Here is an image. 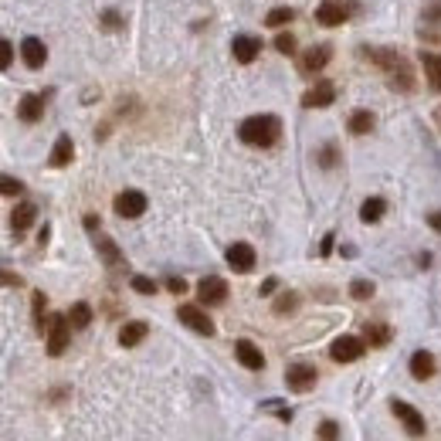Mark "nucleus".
<instances>
[{"label": "nucleus", "mask_w": 441, "mask_h": 441, "mask_svg": "<svg viewBox=\"0 0 441 441\" xmlns=\"http://www.w3.org/2000/svg\"><path fill=\"white\" fill-rule=\"evenodd\" d=\"M366 61H373L377 68H384L390 75V85L394 88H401V92H411L415 88V72H411V65H408V58L397 52H380V48H360Z\"/></svg>", "instance_id": "nucleus-1"}, {"label": "nucleus", "mask_w": 441, "mask_h": 441, "mask_svg": "<svg viewBox=\"0 0 441 441\" xmlns=\"http://www.w3.org/2000/svg\"><path fill=\"white\" fill-rule=\"evenodd\" d=\"M241 143H248V146H275L279 143V136H282V123L275 119V116H252V119H245L241 123Z\"/></svg>", "instance_id": "nucleus-2"}, {"label": "nucleus", "mask_w": 441, "mask_h": 441, "mask_svg": "<svg viewBox=\"0 0 441 441\" xmlns=\"http://www.w3.org/2000/svg\"><path fill=\"white\" fill-rule=\"evenodd\" d=\"M68 330H72V323H68V316H48V330H45V339H48V353L52 357H61L65 353V346H68Z\"/></svg>", "instance_id": "nucleus-3"}, {"label": "nucleus", "mask_w": 441, "mask_h": 441, "mask_svg": "<svg viewBox=\"0 0 441 441\" xmlns=\"http://www.w3.org/2000/svg\"><path fill=\"white\" fill-rule=\"evenodd\" d=\"M316 380H319V370L312 364H292L286 370V387L292 394H309L316 387Z\"/></svg>", "instance_id": "nucleus-4"}, {"label": "nucleus", "mask_w": 441, "mask_h": 441, "mask_svg": "<svg viewBox=\"0 0 441 441\" xmlns=\"http://www.w3.org/2000/svg\"><path fill=\"white\" fill-rule=\"evenodd\" d=\"M350 10H353L350 0H323V3L316 7V21L323 27H336V24H343V21H350Z\"/></svg>", "instance_id": "nucleus-5"}, {"label": "nucleus", "mask_w": 441, "mask_h": 441, "mask_svg": "<svg viewBox=\"0 0 441 441\" xmlns=\"http://www.w3.org/2000/svg\"><path fill=\"white\" fill-rule=\"evenodd\" d=\"M366 350V339L360 336H339L333 339V346H330V357L336 360V364H353V360H360Z\"/></svg>", "instance_id": "nucleus-6"}, {"label": "nucleus", "mask_w": 441, "mask_h": 441, "mask_svg": "<svg viewBox=\"0 0 441 441\" xmlns=\"http://www.w3.org/2000/svg\"><path fill=\"white\" fill-rule=\"evenodd\" d=\"M390 411H394V417L408 428L411 438H421V435H424V417H421V411L411 408L408 401H390Z\"/></svg>", "instance_id": "nucleus-7"}, {"label": "nucleus", "mask_w": 441, "mask_h": 441, "mask_svg": "<svg viewBox=\"0 0 441 441\" xmlns=\"http://www.w3.org/2000/svg\"><path fill=\"white\" fill-rule=\"evenodd\" d=\"M177 319H180L183 326H190L194 333H201V336H214V323H210V316L201 306H180Z\"/></svg>", "instance_id": "nucleus-8"}, {"label": "nucleus", "mask_w": 441, "mask_h": 441, "mask_svg": "<svg viewBox=\"0 0 441 441\" xmlns=\"http://www.w3.org/2000/svg\"><path fill=\"white\" fill-rule=\"evenodd\" d=\"M197 299H201L204 306H221V302L228 299V282H224V279H217V275L201 279V286H197Z\"/></svg>", "instance_id": "nucleus-9"}, {"label": "nucleus", "mask_w": 441, "mask_h": 441, "mask_svg": "<svg viewBox=\"0 0 441 441\" xmlns=\"http://www.w3.org/2000/svg\"><path fill=\"white\" fill-rule=\"evenodd\" d=\"M330 58H333V48H330V45H312L309 52L299 58V72H302V75H316L319 68L330 65Z\"/></svg>", "instance_id": "nucleus-10"}, {"label": "nucleus", "mask_w": 441, "mask_h": 441, "mask_svg": "<svg viewBox=\"0 0 441 441\" xmlns=\"http://www.w3.org/2000/svg\"><path fill=\"white\" fill-rule=\"evenodd\" d=\"M224 258H228V265H231L234 272H241V275H245V272H252V268H255V248H252L248 241H234Z\"/></svg>", "instance_id": "nucleus-11"}, {"label": "nucleus", "mask_w": 441, "mask_h": 441, "mask_svg": "<svg viewBox=\"0 0 441 441\" xmlns=\"http://www.w3.org/2000/svg\"><path fill=\"white\" fill-rule=\"evenodd\" d=\"M146 210V194L143 190H123L116 197V214L119 217H139Z\"/></svg>", "instance_id": "nucleus-12"}, {"label": "nucleus", "mask_w": 441, "mask_h": 441, "mask_svg": "<svg viewBox=\"0 0 441 441\" xmlns=\"http://www.w3.org/2000/svg\"><path fill=\"white\" fill-rule=\"evenodd\" d=\"M234 357H238V364L248 366V370H265V357H261V350L252 339H238L234 343Z\"/></svg>", "instance_id": "nucleus-13"}, {"label": "nucleus", "mask_w": 441, "mask_h": 441, "mask_svg": "<svg viewBox=\"0 0 441 441\" xmlns=\"http://www.w3.org/2000/svg\"><path fill=\"white\" fill-rule=\"evenodd\" d=\"M231 52H234V58H238L241 65H252V61L258 58V52H261V41H258V38H252V34H234Z\"/></svg>", "instance_id": "nucleus-14"}, {"label": "nucleus", "mask_w": 441, "mask_h": 441, "mask_svg": "<svg viewBox=\"0 0 441 441\" xmlns=\"http://www.w3.org/2000/svg\"><path fill=\"white\" fill-rule=\"evenodd\" d=\"M333 99H336V85L333 82H319L316 88H309L302 95V105L306 109H326V105H333Z\"/></svg>", "instance_id": "nucleus-15"}, {"label": "nucleus", "mask_w": 441, "mask_h": 441, "mask_svg": "<svg viewBox=\"0 0 441 441\" xmlns=\"http://www.w3.org/2000/svg\"><path fill=\"white\" fill-rule=\"evenodd\" d=\"M21 58H24L27 68H45V61H48L45 41H41V38H24V41H21Z\"/></svg>", "instance_id": "nucleus-16"}, {"label": "nucleus", "mask_w": 441, "mask_h": 441, "mask_svg": "<svg viewBox=\"0 0 441 441\" xmlns=\"http://www.w3.org/2000/svg\"><path fill=\"white\" fill-rule=\"evenodd\" d=\"M41 116H45V95L41 92H31L17 102V119L21 123H38Z\"/></svg>", "instance_id": "nucleus-17"}, {"label": "nucleus", "mask_w": 441, "mask_h": 441, "mask_svg": "<svg viewBox=\"0 0 441 441\" xmlns=\"http://www.w3.org/2000/svg\"><path fill=\"white\" fill-rule=\"evenodd\" d=\"M435 370H438V364H435V357L428 350H417L415 357H411V377L428 380V377H435Z\"/></svg>", "instance_id": "nucleus-18"}, {"label": "nucleus", "mask_w": 441, "mask_h": 441, "mask_svg": "<svg viewBox=\"0 0 441 441\" xmlns=\"http://www.w3.org/2000/svg\"><path fill=\"white\" fill-rule=\"evenodd\" d=\"M34 217H38V208L34 204H17L14 208V214H10V228H14V234H24L31 224H34Z\"/></svg>", "instance_id": "nucleus-19"}, {"label": "nucleus", "mask_w": 441, "mask_h": 441, "mask_svg": "<svg viewBox=\"0 0 441 441\" xmlns=\"http://www.w3.org/2000/svg\"><path fill=\"white\" fill-rule=\"evenodd\" d=\"M146 333H150V326H146L143 319H132V323H126V326L119 330V343H123V346H136V343L146 339Z\"/></svg>", "instance_id": "nucleus-20"}, {"label": "nucleus", "mask_w": 441, "mask_h": 441, "mask_svg": "<svg viewBox=\"0 0 441 441\" xmlns=\"http://www.w3.org/2000/svg\"><path fill=\"white\" fill-rule=\"evenodd\" d=\"M72 153H75V146H72V136H58L54 139V150H52V167H68L72 163Z\"/></svg>", "instance_id": "nucleus-21"}, {"label": "nucleus", "mask_w": 441, "mask_h": 441, "mask_svg": "<svg viewBox=\"0 0 441 441\" xmlns=\"http://www.w3.org/2000/svg\"><path fill=\"white\" fill-rule=\"evenodd\" d=\"M95 248H99V255H102L105 265H119V261H123V252L116 248V241L105 238L102 231H95Z\"/></svg>", "instance_id": "nucleus-22"}, {"label": "nucleus", "mask_w": 441, "mask_h": 441, "mask_svg": "<svg viewBox=\"0 0 441 441\" xmlns=\"http://www.w3.org/2000/svg\"><path fill=\"white\" fill-rule=\"evenodd\" d=\"M421 65H424V75H428V85L441 92V54H421Z\"/></svg>", "instance_id": "nucleus-23"}, {"label": "nucleus", "mask_w": 441, "mask_h": 441, "mask_svg": "<svg viewBox=\"0 0 441 441\" xmlns=\"http://www.w3.org/2000/svg\"><path fill=\"white\" fill-rule=\"evenodd\" d=\"M364 339H366V346H387L390 343V326H384V323H366Z\"/></svg>", "instance_id": "nucleus-24"}, {"label": "nucleus", "mask_w": 441, "mask_h": 441, "mask_svg": "<svg viewBox=\"0 0 441 441\" xmlns=\"http://www.w3.org/2000/svg\"><path fill=\"white\" fill-rule=\"evenodd\" d=\"M384 210H387V204H384L380 197H366L364 208H360V221H364V224H377V221L384 217Z\"/></svg>", "instance_id": "nucleus-25"}, {"label": "nucleus", "mask_w": 441, "mask_h": 441, "mask_svg": "<svg viewBox=\"0 0 441 441\" xmlns=\"http://www.w3.org/2000/svg\"><path fill=\"white\" fill-rule=\"evenodd\" d=\"M370 130H373V112L357 109V112L350 116V132H353V136H366Z\"/></svg>", "instance_id": "nucleus-26"}, {"label": "nucleus", "mask_w": 441, "mask_h": 441, "mask_svg": "<svg viewBox=\"0 0 441 441\" xmlns=\"http://www.w3.org/2000/svg\"><path fill=\"white\" fill-rule=\"evenodd\" d=\"M68 323H72V330H85V326L92 323V306H88V302H75V306L68 309Z\"/></svg>", "instance_id": "nucleus-27"}, {"label": "nucleus", "mask_w": 441, "mask_h": 441, "mask_svg": "<svg viewBox=\"0 0 441 441\" xmlns=\"http://www.w3.org/2000/svg\"><path fill=\"white\" fill-rule=\"evenodd\" d=\"M31 306H34V326H38V333L45 336V330H48V316H45V292H34V299H31Z\"/></svg>", "instance_id": "nucleus-28"}, {"label": "nucleus", "mask_w": 441, "mask_h": 441, "mask_svg": "<svg viewBox=\"0 0 441 441\" xmlns=\"http://www.w3.org/2000/svg\"><path fill=\"white\" fill-rule=\"evenodd\" d=\"M299 309V295L295 292H282L279 299H275V312L279 316H288V312H295Z\"/></svg>", "instance_id": "nucleus-29"}, {"label": "nucleus", "mask_w": 441, "mask_h": 441, "mask_svg": "<svg viewBox=\"0 0 441 441\" xmlns=\"http://www.w3.org/2000/svg\"><path fill=\"white\" fill-rule=\"evenodd\" d=\"M292 17H295V10H292V7H275V10H268V17H265V24L279 27V24H288Z\"/></svg>", "instance_id": "nucleus-30"}, {"label": "nucleus", "mask_w": 441, "mask_h": 441, "mask_svg": "<svg viewBox=\"0 0 441 441\" xmlns=\"http://www.w3.org/2000/svg\"><path fill=\"white\" fill-rule=\"evenodd\" d=\"M139 295H156V282L153 279H146V275H132V282H130Z\"/></svg>", "instance_id": "nucleus-31"}, {"label": "nucleus", "mask_w": 441, "mask_h": 441, "mask_svg": "<svg viewBox=\"0 0 441 441\" xmlns=\"http://www.w3.org/2000/svg\"><path fill=\"white\" fill-rule=\"evenodd\" d=\"M350 295H353V299H360V302H364V299H370V295H373V282H366V279H357V282L350 286Z\"/></svg>", "instance_id": "nucleus-32"}, {"label": "nucleus", "mask_w": 441, "mask_h": 441, "mask_svg": "<svg viewBox=\"0 0 441 441\" xmlns=\"http://www.w3.org/2000/svg\"><path fill=\"white\" fill-rule=\"evenodd\" d=\"M261 411H272V415H279L286 424L292 421V408H286L282 401H265V404H261Z\"/></svg>", "instance_id": "nucleus-33"}, {"label": "nucleus", "mask_w": 441, "mask_h": 441, "mask_svg": "<svg viewBox=\"0 0 441 441\" xmlns=\"http://www.w3.org/2000/svg\"><path fill=\"white\" fill-rule=\"evenodd\" d=\"M339 438V424L336 421H323L319 424V441H336Z\"/></svg>", "instance_id": "nucleus-34"}, {"label": "nucleus", "mask_w": 441, "mask_h": 441, "mask_svg": "<svg viewBox=\"0 0 441 441\" xmlns=\"http://www.w3.org/2000/svg\"><path fill=\"white\" fill-rule=\"evenodd\" d=\"M319 167H326V170L336 167V146H333V143H326V146L319 150Z\"/></svg>", "instance_id": "nucleus-35"}, {"label": "nucleus", "mask_w": 441, "mask_h": 441, "mask_svg": "<svg viewBox=\"0 0 441 441\" xmlns=\"http://www.w3.org/2000/svg\"><path fill=\"white\" fill-rule=\"evenodd\" d=\"M275 48L282 54H295V38H292V34H279V38H275Z\"/></svg>", "instance_id": "nucleus-36"}, {"label": "nucleus", "mask_w": 441, "mask_h": 441, "mask_svg": "<svg viewBox=\"0 0 441 441\" xmlns=\"http://www.w3.org/2000/svg\"><path fill=\"white\" fill-rule=\"evenodd\" d=\"M0 190H3L7 197H14V194H21V190H24V183L14 180V177H3V180H0Z\"/></svg>", "instance_id": "nucleus-37"}, {"label": "nucleus", "mask_w": 441, "mask_h": 441, "mask_svg": "<svg viewBox=\"0 0 441 441\" xmlns=\"http://www.w3.org/2000/svg\"><path fill=\"white\" fill-rule=\"evenodd\" d=\"M102 27H105V31H119V27H123V17H119L116 10H105V14H102Z\"/></svg>", "instance_id": "nucleus-38"}, {"label": "nucleus", "mask_w": 441, "mask_h": 441, "mask_svg": "<svg viewBox=\"0 0 441 441\" xmlns=\"http://www.w3.org/2000/svg\"><path fill=\"white\" fill-rule=\"evenodd\" d=\"M424 21H441V0H428L424 3Z\"/></svg>", "instance_id": "nucleus-39"}, {"label": "nucleus", "mask_w": 441, "mask_h": 441, "mask_svg": "<svg viewBox=\"0 0 441 441\" xmlns=\"http://www.w3.org/2000/svg\"><path fill=\"white\" fill-rule=\"evenodd\" d=\"M0 52H3V68H10V65H14V48H10V41H7V38L0 41Z\"/></svg>", "instance_id": "nucleus-40"}, {"label": "nucleus", "mask_w": 441, "mask_h": 441, "mask_svg": "<svg viewBox=\"0 0 441 441\" xmlns=\"http://www.w3.org/2000/svg\"><path fill=\"white\" fill-rule=\"evenodd\" d=\"M167 288H170L173 295H183V292H187V282H183V279H177V275H173V279H167Z\"/></svg>", "instance_id": "nucleus-41"}, {"label": "nucleus", "mask_w": 441, "mask_h": 441, "mask_svg": "<svg viewBox=\"0 0 441 441\" xmlns=\"http://www.w3.org/2000/svg\"><path fill=\"white\" fill-rule=\"evenodd\" d=\"M333 241H336L333 234H326V238H323V245H319V255H323V258H326V255L333 252Z\"/></svg>", "instance_id": "nucleus-42"}, {"label": "nucleus", "mask_w": 441, "mask_h": 441, "mask_svg": "<svg viewBox=\"0 0 441 441\" xmlns=\"http://www.w3.org/2000/svg\"><path fill=\"white\" fill-rule=\"evenodd\" d=\"M275 286H279V282H275V279H265V282H261V295H272V292H275Z\"/></svg>", "instance_id": "nucleus-43"}, {"label": "nucleus", "mask_w": 441, "mask_h": 441, "mask_svg": "<svg viewBox=\"0 0 441 441\" xmlns=\"http://www.w3.org/2000/svg\"><path fill=\"white\" fill-rule=\"evenodd\" d=\"M428 224H431L435 231H441V210H435V214H428Z\"/></svg>", "instance_id": "nucleus-44"}, {"label": "nucleus", "mask_w": 441, "mask_h": 441, "mask_svg": "<svg viewBox=\"0 0 441 441\" xmlns=\"http://www.w3.org/2000/svg\"><path fill=\"white\" fill-rule=\"evenodd\" d=\"M85 228H88V231H99V217L88 214V217H85Z\"/></svg>", "instance_id": "nucleus-45"}, {"label": "nucleus", "mask_w": 441, "mask_h": 441, "mask_svg": "<svg viewBox=\"0 0 441 441\" xmlns=\"http://www.w3.org/2000/svg\"><path fill=\"white\" fill-rule=\"evenodd\" d=\"M435 123H438V126H441V105H438V109H435Z\"/></svg>", "instance_id": "nucleus-46"}]
</instances>
